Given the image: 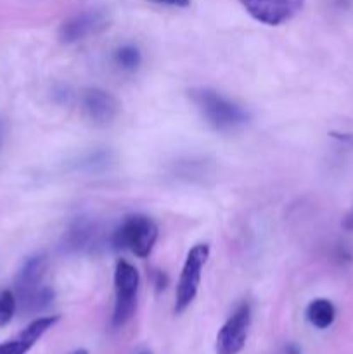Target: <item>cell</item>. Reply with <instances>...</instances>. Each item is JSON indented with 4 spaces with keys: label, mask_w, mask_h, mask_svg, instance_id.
Here are the masks:
<instances>
[{
    "label": "cell",
    "mask_w": 353,
    "mask_h": 354,
    "mask_svg": "<svg viewBox=\"0 0 353 354\" xmlns=\"http://www.w3.org/2000/svg\"><path fill=\"white\" fill-rule=\"evenodd\" d=\"M59 322L57 315L54 317H40L31 322L26 328L17 334V337L10 339L0 344V354H28L30 349L42 339V335L51 330Z\"/></svg>",
    "instance_id": "11"
},
{
    "label": "cell",
    "mask_w": 353,
    "mask_h": 354,
    "mask_svg": "<svg viewBox=\"0 0 353 354\" xmlns=\"http://www.w3.org/2000/svg\"><path fill=\"white\" fill-rule=\"evenodd\" d=\"M158 241V225L145 214H130L113 232L114 249H127L137 258H147Z\"/></svg>",
    "instance_id": "2"
},
{
    "label": "cell",
    "mask_w": 353,
    "mask_h": 354,
    "mask_svg": "<svg viewBox=\"0 0 353 354\" xmlns=\"http://www.w3.org/2000/svg\"><path fill=\"white\" fill-rule=\"evenodd\" d=\"M71 354H89V351H87V349H76V351H73Z\"/></svg>",
    "instance_id": "19"
},
{
    "label": "cell",
    "mask_w": 353,
    "mask_h": 354,
    "mask_svg": "<svg viewBox=\"0 0 353 354\" xmlns=\"http://www.w3.org/2000/svg\"><path fill=\"white\" fill-rule=\"evenodd\" d=\"M210 256V245L197 244L187 252L175 292V313L180 315L196 299L201 283V273Z\"/></svg>",
    "instance_id": "4"
},
{
    "label": "cell",
    "mask_w": 353,
    "mask_h": 354,
    "mask_svg": "<svg viewBox=\"0 0 353 354\" xmlns=\"http://www.w3.org/2000/svg\"><path fill=\"white\" fill-rule=\"evenodd\" d=\"M329 135H331L332 138H336V140L341 142V144L353 147V133H345V131H331Z\"/></svg>",
    "instance_id": "15"
},
{
    "label": "cell",
    "mask_w": 353,
    "mask_h": 354,
    "mask_svg": "<svg viewBox=\"0 0 353 354\" xmlns=\"http://www.w3.org/2000/svg\"><path fill=\"white\" fill-rule=\"evenodd\" d=\"M45 272H47V256L45 254H33L21 265L19 272L16 275L14 282V294L17 299V308L24 310L28 304L33 301V297L40 292L42 282H44Z\"/></svg>",
    "instance_id": "5"
},
{
    "label": "cell",
    "mask_w": 353,
    "mask_h": 354,
    "mask_svg": "<svg viewBox=\"0 0 353 354\" xmlns=\"http://www.w3.org/2000/svg\"><path fill=\"white\" fill-rule=\"evenodd\" d=\"M100 239V228L96 220L89 216H76L69 223L62 239V249L66 252L92 251Z\"/></svg>",
    "instance_id": "10"
},
{
    "label": "cell",
    "mask_w": 353,
    "mask_h": 354,
    "mask_svg": "<svg viewBox=\"0 0 353 354\" xmlns=\"http://www.w3.org/2000/svg\"><path fill=\"white\" fill-rule=\"evenodd\" d=\"M307 320L311 327L324 328L331 327L336 318V308L329 299H314L307 306Z\"/></svg>",
    "instance_id": "12"
},
{
    "label": "cell",
    "mask_w": 353,
    "mask_h": 354,
    "mask_svg": "<svg viewBox=\"0 0 353 354\" xmlns=\"http://www.w3.org/2000/svg\"><path fill=\"white\" fill-rule=\"evenodd\" d=\"M80 104L85 116L97 127L111 124L120 113V102L109 92L97 86L83 90L80 95Z\"/></svg>",
    "instance_id": "9"
},
{
    "label": "cell",
    "mask_w": 353,
    "mask_h": 354,
    "mask_svg": "<svg viewBox=\"0 0 353 354\" xmlns=\"http://www.w3.org/2000/svg\"><path fill=\"white\" fill-rule=\"evenodd\" d=\"M249 325H251V308L248 303H242L235 308L234 313L228 317L224 327L217 335L218 354H239L242 351L248 339Z\"/></svg>",
    "instance_id": "7"
},
{
    "label": "cell",
    "mask_w": 353,
    "mask_h": 354,
    "mask_svg": "<svg viewBox=\"0 0 353 354\" xmlns=\"http://www.w3.org/2000/svg\"><path fill=\"white\" fill-rule=\"evenodd\" d=\"M17 310V299L14 290H2L0 292V328L10 324Z\"/></svg>",
    "instance_id": "14"
},
{
    "label": "cell",
    "mask_w": 353,
    "mask_h": 354,
    "mask_svg": "<svg viewBox=\"0 0 353 354\" xmlns=\"http://www.w3.org/2000/svg\"><path fill=\"white\" fill-rule=\"evenodd\" d=\"M107 24H109V16L106 10L99 9V7L87 9L61 24L59 40L62 44H75V41L85 40L92 35L100 33L104 28H107Z\"/></svg>",
    "instance_id": "8"
},
{
    "label": "cell",
    "mask_w": 353,
    "mask_h": 354,
    "mask_svg": "<svg viewBox=\"0 0 353 354\" xmlns=\"http://www.w3.org/2000/svg\"><path fill=\"white\" fill-rule=\"evenodd\" d=\"M141 354H151V353H141Z\"/></svg>",
    "instance_id": "20"
},
{
    "label": "cell",
    "mask_w": 353,
    "mask_h": 354,
    "mask_svg": "<svg viewBox=\"0 0 353 354\" xmlns=\"http://www.w3.org/2000/svg\"><path fill=\"white\" fill-rule=\"evenodd\" d=\"M189 97L201 113V116L204 118V121L213 130L221 131V133H232V131L241 130L242 127L248 124V111L235 104L234 100L221 95L217 90L199 86V88L190 90Z\"/></svg>",
    "instance_id": "1"
},
{
    "label": "cell",
    "mask_w": 353,
    "mask_h": 354,
    "mask_svg": "<svg viewBox=\"0 0 353 354\" xmlns=\"http://www.w3.org/2000/svg\"><path fill=\"white\" fill-rule=\"evenodd\" d=\"M158 3H165V6H172V7H189L190 0H154Z\"/></svg>",
    "instance_id": "16"
},
{
    "label": "cell",
    "mask_w": 353,
    "mask_h": 354,
    "mask_svg": "<svg viewBox=\"0 0 353 354\" xmlns=\"http://www.w3.org/2000/svg\"><path fill=\"white\" fill-rule=\"evenodd\" d=\"M138 286H141L138 270L127 259H120L114 266V310L111 320L114 328H121L134 317L137 308Z\"/></svg>",
    "instance_id": "3"
},
{
    "label": "cell",
    "mask_w": 353,
    "mask_h": 354,
    "mask_svg": "<svg viewBox=\"0 0 353 354\" xmlns=\"http://www.w3.org/2000/svg\"><path fill=\"white\" fill-rule=\"evenodd\" d=\"M154 283H156V287H158L159 290L165 289L166 283H168V279H166V277H165V273L156 272V273H154Z\"/></svg>",
    "instance_id": "17"
},
{
    "label": "cell",
    "mask_w": 353,
    "mask_h": 354,
    "mask_svg": "<svg viewBox=\"0 0 353 354\" xmlns=\"http://www.w3.org/2000/svg\"><path fill=\"white\" fill-rule=\"evenodd\" d=\"M113 61L121 71L132 73L142 64V54L135 45L127 44V45H121V47H118L116 50H114Z\"/></svg>",
    "instance_id": "13"
},
{
    "label": "cell",
    "mask_w": 353,
    "mask_h": 354,
    "mask_svg": "<svg viewBox=\"0 0 353 354\" xmlns=\"http://www.w3.org/2000/svg\"><path fill=\"white\" fill-rule=\"evenodd\" d=\"M343 228L348 232H353V209L350 211V213L345 216V220H343Z\"/></svg>",
    "instance_id": "18"
},
{
    "label": "cell",
    "mask_w": 353,
    "mask_h": 354,
    "mask_svg": "<svg viewBox=\"0 0 353 354\" xmlns=\"http://www.w3.org/2000/svg\"><path fill=\"white\" fill-rule=\"evenodd\" d=\"M246 12L266 26H280L293 19L305 6V0H241Z\"/></svg>",
    "instance_id": "6"
}]
</instances>
